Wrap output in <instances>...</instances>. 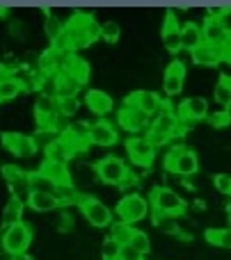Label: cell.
I'll use <instances>...</instances> for the list:
<instances>
[{"mask_svg": "<svg viewBox=\"0 0 231 260\" xmlns=\"http://www.w3.org/2000/svg\"><path fill=\"white\" fill-rule=\"evenodd\" d=\"M64 35L69 37L71 50L87 48L94 39L101 37V25L94 21V16L87 12H76L67 23H64Z\"/></svg>", "mask_w": 231, "mask_h": 260, "instance_id": "cell-1", "label": "cell"}, {"mask_svg": "<svg viewBox=\"0 0 231 260\" xmlns=\"http://www.w3.org/2000/svg\"><path fill=\"white\" fill-rule=\"evenodd\" d=\"M151 206H154V212H160V215H167V217H179L186 212L188 203L172 187L158 185V187L151 189Z\"/></svg>", "mask_w": 231, "mask_h": 260, "instance_id": "cell-2", "label": "cell"}, {"mask_svg": "<svg viewBox=\"0 0 231 260\" xmlns=\"http://www.w3.org/2000/svg\"><path fill=\"white\" fill-rule=\"evenodd\" d=\"M3 247L7 256H18V253H27V247L32 242V229L30 224L21 221V224H14L3 229Z\"/></svg>", "mask_w": 231, "mask_h": 260, "instance_id": "cell-3", "label": "cell"}, {"mask_svg": "<svg viewBox=\"0 0 231 260\" xmlns=\"http://www.w3.org/2000/svg\"><path fill=\"white\" fill-rule=\"evenodd\" d=\"M117 212V219L124 221V224H135V221H142L147 215H149V201L140 194H126L122 201L114 208Z\"/></svg>", "mask_w": 231, "mask_h": 260, "instance_id": "cell-4", "label": "cell"}, {"mask_svg": "<svg viewBox=\"0 0 231 260\" xmlns=\"http://www.w3.org/2000/svg\"><path fill=\"white\" fill-rule=\"evenodd\" d=\"M96 176H99V180H103L105 185H122V180L128 176V165L122 160V157L117 155H105L101 157L99 162H96Z\"/></svg>", "mask_w": 231, "mask_h": 260, "instance_id": "cell-5", "label": "cell"}, {"mask_svg": "<svg viewBox=\"0 0 231 260\" xmlns=\"http://www.w3.org/2000/svg\"><path fill=\"white\" fill-rule=\"evenodd\" d=\"M35 123L41 135H50L60 130V114L55 108V99H46L41 96L35 103Z\"/></svg>", "mask_w": 231, "mask_h": 260, "instance_id": "cell-6", "label": "cell"}, {"mask_svg": "<svg viewBox=\"0 0 231 260\" xmlns=\"http://www.w3.org/2000/svg\"><path fill=\"white\" fill-rule=\"evenodd\" d=\"M78 206H80V212L85 215V219L90 221L94 229H108V226H112V212H110V208L105 206V203H101L99 199L82 197Z\"/></svg>", "mask_w": 231, "mask_h": 260, "instance_id": "cell-7", "label": "cell"}, {"mask_svg": "<svg viewBox=\"0 0 231 260\" xmlns=\"http://www.w3.org/2000/svg\"><path fill=\"white\" fill-rule=\"evenodd\" d=\"M126 153L135 167H151L156 157V146L147 139V135H131L126 139Z\"/></svg>", "mask_w": 231, "mask_h": 260, "instance_id": "cell-8", "label": "cell"}, {"mask_svg": "<svg viewBox=\"0 0 231 260\" xmlns=\"http://www.w3.org/2000/svg\"><path fill=\"white\" fill-rule=\"evenodd\" d=\"M0 139H3V146L7 148L9 153H14L16 157H32L39 151L37 137L25 135V133H3Z\"/></svg>", "mask_w": 231, "mask_h": 260, "instance_id": "cell-9", "label": "cell"}, {"mask_svg": "<svg viewBox=\"0 0 231 260\" xmlns=\"http://www.w3.org/2000/svg\"><path fill=\"white\" fill-rule=\"evenodd\" d=\"M124 105H135V108H140L149 119H154L156 114H158L160 110L165 108V101L160 99V96L156 94V91L140 89V91H133L131 96H126Z\"/></svg>", "mask_w": 231, "mask_h": 260, "instance_id": "cell-10", "label": "cell"}, {"mask_svg": "<svg viewBox=\"0 0 231 260\" xmlns=\"http://www.w3.org/2000/svg\"><path fill=\"white\" fill-rule=\"evenodd\" d=\"M117 121H119V126L131 135H137L140 130L149 128V123H151L149 117L140 108H135V105H122L117 112Z\"/></svg>", "mask_w": 231, "mask_h": 260, "instance_id": "cell-11", "label": "cell"}, {"mask_svg": "<svg viewBox=\"0 0 231 260\" xmlns=\"http://www.w3.org/2000/svg\"><path fill=\"white\" fill-rule=\"evenodd\" d=\"M62 142L69 146V151L76 155V153H85L90 148V126L85 123H73V126H67L60 133Z\"/></svg>", "mask_w": 231, "mask_h": 260, "instance_id": "cell-12", "label": "cell"}, {"mask_svg": "<svg viewBox=\"0 0 231 260\" xmlns=\"http://www.w3.org/2000/svg\"><path fill=\"white\" fill-rule=\"evenodd\" d=\"M201 32H204V44L220 46V48H227L231 44V30L224 25V21H220V18L206 16V23L201 25Z\"/></svg>", "mask_w": 231, "mask_h": 260, "instance_id": "cell-13", "label": "cell"}, {"mask_svg": "<svg viewBox=\"0 0 231 260\" xmlns=\"http://www.w3.org/2000/svg\"><path fill=\"white\" fill-rule=\"evenodd\" d=\"M179 119L183 123H190V121H201V119L209 117V101L201 99V96H192V99H186L177 110Z\"/></svg>", "mask_w": 231, "mask_h": 260, "instance_id": "cell-14", "label": "cell"}, {"mask_svg": "<svg viewBox=\"0 0 231 260\" xmlns=\"http://www.w3.org/2000/svg\"><path fill=\"white\" fill-rule=\"evenodd\" d=\"M183 80H186V64L181 59H174L163 76V89L167 96H177L183 89Z\"/></svg>", "mask_w": 231, "mask_h": 260, "instance_id": "cell-15", "label": "cell"}, {"mask_svg": "<svg viewBox=\"0 0 231 260\" xmlns=\"http://www.w3.org/2000/svg\"><path fill=\"white\" fill-rule=\"evenodd\" d=\"M90 142L96 146H114L119 142V133L112 121H94L90 123Z\"/></svg>", "mask_w": 231, "mask_h": 260, "instance_id": "cell-16", "label": "cell"}, {"mask_svg": "<svg viewBox=\"0 0 231 260\" xmlns=\"http://www.w3.org/2000/svg\"><path fill=\"white\" fill-rule=\"evenodd\" d=\"M39 171L55 185V189H57V187H71V185H73L71 171H69V167L62 165V162L44 160V162H41V167H39Z\"/></svg>", "mask_w": 231, "mask_h": 260, "instance_id": "cell-17", "label": "cell"}, {"mask_svg": "<svg viewBox=\"0 0 231 260\" xmlns=\"http://www.w3.org/2000/svg\"><path fill=\"white\" fill-rule=\"evenodd\" d=\"M227 48H220V46H211V44H201L199 48H195L190 53V59L197 67H218L224 59Z\"/></svg>", "mask_w": 231, "mask_h": 260, "instance_id": "cell-18", "label": "cell"}, {"mask_svg": "<svg viewBox=\"0 0 231 260\" xmlns=\"http://www.w3.org/2000/svg\"><path fill=\"white\" fill-rule=\"evenodd\" d=\"M23 89H25V85H23L21 76H16V73H7V71L0 69V103H9V101H14Z\"/></svg>", "mask_w": 231, "mask_h": 260, "instance_id": "cell-19", "label": "cell"}, {"mask_svg": "<svg viewBox=\"0 0 231 260\" xmlns=\"http://www.w3.org/2000/svg\"><path fill=\"white\" fill-rule=\"evenodd\" d=\"M197 171H199V157H197L195 151L183 146L177 157V165H174V174L181 176V178H188V176H195Z\"/></svg>", "mask_w": 231, "mask_h": 260, "instance_id": "cell-20", "label": "cell"}, {"mask_svg": "<svg viewBox=\"0 0 231 260\" xmlns=\"http://www.w3.org/2000/svg\"><path fill=\"white\" fill-rule=\"evenodd\" d=\"M27 208H32L35 212H53L62 208V203L55 192H32L27 197Z\"/></svg>", "mask_w": 231, "mask_h": 260, "instance_id": "cell-21", "label": "cell"}, {"mask_svg": "<svg viewBox=\"0 0 231 260\" xmlns=\"http://www.w3.org/2000/svg\"><path fill=\"white\" fill-rule=\"evenodd\" d=\"M62 71H67L71 78H76L80 85H87V82H90V76H92L90 64H87L85 59H82L80 55H76V53H71L67 59H64V69H62Z\"/></svg>", "mask_w": 231, "mask_h": 260, "instance_id": "cell-22", "label": "cell"}, {"mask_svg": "<svg viewBox=\"0 0 231 260\" xmlns=\"http://www.w3.org/2000/svg\"><path fill=\"white\" fill-rule=\"evenodd\" d=\"M85 105L94 114H99V117L112 112V108H114L112 99H110L105 91H101V89H90V91H87V94H85Z\"/></svg>", "mask_w": 231, "mask_h": 260, "instance_id": "cell-23", "label": "cell"}, {"mask_svg": "<svg viewBox=\"0 0 231 260\" xmlns=\"http://www.w3.org/2000/svg\"><path fill=\"white\" fill-rule=\"evenodd\" d=\"M23 212H25V203L23 199L12 197L7 203H5V210H3V229L14 224H21L23 221Z\"/></svg>", "mask_w": 231, "mask_h": 260, "instance_id": "cell-24", "label": "cell"}, {"mask_svg": "<svg viewBox=\"0 0 231 260\" xmlns=\"http://www.w3.org/2000/svg\"><path fill=\"white\" fill-rule=\"evenodd\" d=\"M44 153H46V160H53V162H62V165H67L69 160L73 157V153L69 151V146L62 142V137H55L50 139L48 144L44 146Z\"/></svg>", "mask_w": 231, "mask_h": 260, "instance_id": "cell-25", "label": "cell"}, {"mask_svg": "<svg viewBox=\"0 0 231 260\" xmlns=\"http://www.w3.org/2000/svg\"><path fill=\"white\" fill-rule=\"evenodd\" d=\"M181 44H183V50H195L204 44V32L197 23H186L181 27Z\"/></svg>", "mask_w": 231, "mask_h": 260, "instance_id": "cell-26", "label": "cell"}, {"mask_svg": "<svg viewBox=\"0 0 231 260\" xmlns=\"http://www.w3.org/2000/svg\"><path fill=\"white\" fill-rule=\"evenodd\" d=\"M55 85H57V96H78L80 91V82L76 78H71L67 71H60L55 76Z\"/></svg>", "mask_w": 231, "mask_h": 260, "instance_id": "cell-27", "label": "cell"}, {"mask_svg": "<svg viewBox=\"0 0 231 260\" xmlns=\"http://www.w3.org/2000/svg\"><path fill=\"white\" fill-rule=\"evenodd\" d=\"M215 103L222 110L231 108V76H227V73H222V76L218 78V85H215Z\"/></svg>", "mask_w": 231, "mask_h": 260, "instance_id": "cell-28", "label": "cell"}, {"mask_svg": "<svg viewBox=\"0 0 231 260\" xmlns=\"http://www.w3.org/2000/svg\"><path fill=\"white\" fill-rule=\"evenodd\" d=\"M133 233H135V229H133L131 224H124V221H114V224L110 226V238H112L114 242H119L122 247L131 244Z\"/></svg>", "mask_w": 231, "mask_h": 260, "instance_id": "cell-29", "label": "cell"}, {"mask_svg": "<svg viewBox=\"0 0 231 260\" xmlns=\"http://www.w3.org/2000/svg\"><path fill=\"white\" fill-rule=\"evenodd\" d=\"M55 108H57L60 117H73L80 110V101H78V96H57Z\"/></svg>", "mask_w": 231, "mask_h": 260, "instance_id": "cell-30", "label": "cell"}, {"mask_svg": "<svg viewBox=\"0 0 231 260\" xmlns=\"http://www.w3.org/2000/svg\"><path fill=\"white\" fill-rule=\"evenodd\" d=\"M206 240L220 249H231V229H209L206 231Z\"/></svg>", "mask_w": 231, "mask_h": 260, "instance_id": "cell-31", "label": "cell"}, {"mask_svg": "<svg viewBox=\"0 0 231 260\" xmlns=\"http://www.w3.org/2000/svg\"><path fill=\"white\" fill-rule=\"evenodd\" d=\"M44 32H46V37H48V39H50V44H55V41H57L60 37L64 35V23L60 21L57 16H53V14H50V12H46Z\"/></svg>", "mask_w": 231, "mask_h": 260, "instance_id": "cell-32", "label": "cell"}, {"mask_svg": "<svg viewBox=\"0 0 231 260\" xmlns=\"http://www.w3.org/2000/svg\"><path fill=\"white\" fill-rule=\"evenodd\" d=\"M27 183H30L32 192H55V185L41 171H30L27 174Z\"/></svg>", "mask_w": 231, "mask_h": 260, "instance_id": "cell-33", "label": "cell"}, {"mask_svg": "<svg viewBox=\"0 0 231 260\" xmlns=\"http://www.w3.org/2000/svg\"><path fill=\"white\" fill-rule=\"evenodd\" d=\"M0 171H3L5 180H7L12 187H16V185H21V183H25L27 180V174L18 165H3V169Z\"/></svg>", "mask_w": 231, "mask_h": 260, "instance_id": "cell-34", "label": "cell"}, {"mask_svg": "<svg viewBox=\"0 0 231 260\" xmlns=\"http://www.w3.org/2000/svg\"><path fill=\"white\" fill-rule=\"evenodd\" d=\"M101 260H122V244L114 242L112 238L103 240V244H101Z\"/></svg>", "mask_w": 231, "mask_h": 260, "instance_id": "cell-35", "label": "cell"}, {"mask_svg": "<svg viewBox=\"0 0 231 260\" xmlns=\"http://www.w3.org/2000/svg\"><path fill=\"white\" fill-rule=\"evenodd\" d=\"M147 139H149L151 144H154L156 148H160V146H167L169 142H172V135L169 133H165V130H160V128H156V126H149L147 128Z\"/></svg>", "mask_w": 231, "mask_h": 260, "instance_id": "cell-36", "label": "cell"}, {"mask_svg": "<svg viewBox=\"0 0 231 260\" xmlns=\"http://www.w3.org/2000/svg\"><path fill=\"white\" fill-rule=\"evenodd\" d=\"M131 247L135 249L140 256H147L151 251V238L145 233V231H135L133 233V240H131Z\"/></svg>", "mask_w": 231, "mask_h": 260, "instance_id": "cell-37", "label": "cell"}, {"mask_svg": "<svg viewBox=\"0 0 231 260\" xmlns=\"http://www.w3.org/2000/svg\"><path fill=\"white\" fill-rule=\"evenodd\" d=\"M55 194H57V199H60V203L62 206H67V203H80V194H78V189L73 187H57L55 189Z\"/></svg>", "mask_w": 231, "mask_h": 260, "instance_id": "cell-38", "label": "cell"}, {"mask_svg": "<svg viewBox=\"0 0 231 260\" xmlns=\"http://www.w3.org/2000/svg\"><path fill=\"white\" fill-rule=\"evenodd\" d=\"M154 224L158 229H163L165 233H179V226L174 224V217H167V215H160V212H154Z\"/></svg>", "mask_w": 231, "mask_h": 260, "instance_id": "cell-39", "label": "cell"}, {"mask_svg": "<svg viewBox=\"0 0 231 260\" xmlns=\"http://www.w3.org/2000/svg\"><path fill=\"white\" fill-rule=\"evenodd\" d=\"M101 37H103L108 44H114L119 39V25L114 21H105L101 23Z\"/></svg>", "mask_w": 231, "mask_h": 260, "instance_id": "cell-40", "label": "cell"}, {"mask_svg": "<svg viewBox=\"0 0 231 260\" xmlns=\"http://www.w3.org/2000/svg\"><path fill=\"white\" fill-rule=\"evenodd\" d=\"M181 148H183V144H177V146H172L167 153H165L163 167L167 174H174V165H177V157H179V153H181Z\"/></svg>", "mask_w": 231, "mask_h": 260, "instance_id": "cell-41", "label": "cell"}, {"mask_svg": "<svg viewBox=\"0 0 231 260\" xmlns=\"http://www.w3.org/2000/svg\"><path fill=\"white\" fill-rule=\"evenodd\" d=\"M209 123L213 128H224L231 123V112L229 110H220V112H211L209 114Z\"/></svg>", "mask_w": 231, "mask_h": 260, "instance_id": "cell-42", "label": "cell"}, {"mask_svg": "<svg viewBox=\"0 0 231 260\" xmlns=\"http://www.w3.org/2000/svg\"><path fill=\"white\" fill-rule=\"evenodd\" d=\"M163 41H165V48L169 53H181L183 50V44H181V32H174V35H163Z\"/></svg>", "mask_w": 231, "mask_h": 260, "instance_id": "cell-43", "label": "cell"}, {"mask_svg": "<svg viewBox=\"0 0 231 260\" xmlns=\"http://www.w3.org/2000/svg\"><path fill=\"white\" fill-rule=\"evenodd\" d=\"M213 185H215V189H218L220 194H224V197H231V176H227V174H215Z\"/></svg>", "mask_w": 231, "mask_h": 260, "instance_id": "cell-44", "label": "cell"}, {"mask_svg": "<svg viewBox=\"0 0 231 260\" xmlns=\"http://www.w3.org/2000/svg\"><path fill=\"white\" fill-rule=\"evenodd\" d=\"M174 32H181V25H179V18L172 12H167L163 23V35H174Z\"/></svg>", "mask_w": 231, "mask_h": 260, "instance_id": "cell-45", "label": "cell"}, {"mask_svg": "<svg viewBox=\"0 0 231 260\" xmlns=\"http://www.w3.org/2000/svg\"><path fill=\"white\" fill-rule=\"evenodd\" d=\"M231 14V7L227 5H220V7H209V18H220L222 21L224 16H229Z\"/></svg>", "mask_w": 231, "mask_h": 260, "instance_id": "cell-46", "label": "cell"}, {"mask_svg": "<svg viewBox=\"0 0 231 260\" xmlns=\"http://www.w3.org/2000/svg\"><path fill=\"white\" fill-rule=\"evenodd\" d=\"M142 258H145V256H140V253H137L131 244L122 247V260H142Z\"/></svg>", "mask_w": 231, "mask_h": 260, "instance_id": "cell-47", "label": "cell"}, {"mask_svg": "<svg viewBox=\"0 0 231 260\" xmlns=\"http://www.w3.org/2000/svg\"><path fill=\"white\" fill-rule=\"evenodd\" d=\"M133 185H137V178H135V174H133V171H128V176L122 180V185H119V187L128 189V187H133Z\"/></svg>", "mask_w": 231, "mask_h": 260, "instance_id": "cell-48", "label": "cell"}, {"mask_svg": "<svg viewBox=\"0 0 231 260\" xmlns=\"http://www.w3.org/2000/svg\"><path fill=\"white\" fill-rule=\"evenodd\" d=\"M73 226V219H71V215L69 212H64L62 215V219H60V231H69Z\"/></svg>", "mask_w": 231, "mask_h": 260, "instance_id": "cell-49", "label": "cell"}, {"mask_svg": "<svg viewBox=\"0 0 231 260\" xmlns=\"http://www.w3.org/2000/svg\"><path fill=\"white\" fill-rule=\"evenodd\" d=\"M9 260H35V258L27 256V253H18V256H9Z\"/></svg>", "mask_w": 231, "mask_h": 260, "instance_id": "cell-50", "label": "cell"}, {"mask_svg": "<svg viewBox=\"0 0 231 260\" xmlns=\"http://www.w3.org/2000/svg\"><path fill=\"white\" fill-rule=\"evenodd\" d=\"M224 59L231 64V46H227V53H224Z\"/></svg>", "mask_w": 231, "mask_h": 260, "instance_id": "cell-51", "label": "cell"}, {"mask_svg": "<svg viewBox=\"0 0 231 260\" xmlns=\"http://www.w3.org/2000/svg\"><path fill=\"white\" fill-rule=\"evenodd\" d=\"M7 12H9V9L5 7V5H0V16H5V14H7Z\"/></svg>", "mask_w": 231, "mask_h": 260, "instance_id": "cell-52", "label": "cell"}, {"mask_svg": "<svg viewBox=\"0 0 231 260\" xmlns=\"http://www.w3.org/2000/svg\"><path fill=\"white\" fill-rule=\"evenodd\" d=\"M229 229H231V210H229Z\"/></svg>", "mask_w": 231, "mask_h": 260, "instance_id": "cell-53", "label": "cell"}, {"mask_svg": "<svg viewBox=\"0 0 231 260\" xmlns=\"http://www.w3.org/2000/svg\"><path fill=\"white\" fill-rule=\"evenodd\" d=\"M142 260H145V258H142Z\"/></svg>", "mask_w": 231, "mask_h": 260, "instance_id": "cell-54", "label": "cell"}, {"mask_svg": "<svg viewBox=\"0 0 231 260\" xmlns=\"http://www.w3.org/2000/svg\"><path fill=\"white\" fill-rule=\"evenodd\" d=\"M229 46H231V44H229Z\"/></svg>", "mask_w": 231, "mask_h": 260, "instance_id": "cell-55", "label": "cell"}]
</instances>
